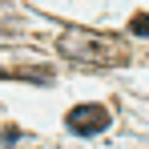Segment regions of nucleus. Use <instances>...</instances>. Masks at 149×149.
Here are the masks:
<instances>
[{
	"instance_id": "f03ea898",
	"label": "nucleus",
	"mask_w": 149,
	"mask_h": 149,
	"mask_svg": "<svg viewBox=\"0 0 149 149\" xmlns=\"http://www.w3.org/2000/svg\"><path fill=\"white\" fill-rule=\"evenodd\" d=\"M65 125H69V133H77V137L105 133L109 129V109L105 105H73L69 117H65Z\"/></svg>"
},
{
	"instance_id": "20e7f679",
	"label": "nucleus",
	"mask_w": 149,
	"mask_h": 149,
	"mask_svg": "<svg viewBox=\"0 0 149 149\" xmlns=\"http://www.w3.org/2000/svg\"><path fill=\"white\" fill-rule=\"evenodd\" d=\"M12 141H20V129H16V125H8V129H4V145H12Z\"/></svg>"
},
{
	"instance_id": "7ed1b4c3",
	"label": "nucleus",
	"mask_w": 149,
	"mask_h": 149,
	"mask_svg": "<svg viewBox=\"0 0 149 149\" xmlns=\"http://www.w3.org/2000/svg\"><path fill=\"white\" fill-rule=\"evenodd\" d=\"M129 32H133V36H149V12H137V16L129 20Z\"/></svg>"
},
{
	"instance_id": "f257e3e1",
	"label": "nucleus",
	"mask_w": 149,
	"mask_h": 149,
	"mask_svg": "<svg viewBox=\"0 0 149 149\" xmlns=\"http://www.w3.org/2000/svg\"><path fill=\"white\" fill-rule=\"evenodd\" d=\"M56 45H61L65 56H73L81 65H93V69H113V65L129 61V49L121 40L117 36H101V32H65Z\"/></svg>"
}]
</instances>
